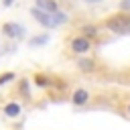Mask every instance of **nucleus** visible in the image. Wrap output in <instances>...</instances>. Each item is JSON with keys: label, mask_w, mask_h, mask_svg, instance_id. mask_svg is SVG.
<instances>
[{"label": "nucleus", "mask_w": 130, "mask_h": 130, "mask_svg": "<svg viewBox=\"0 0 130 130\" xmlns=\"http://www.w3.org/2000/svg\"><path fill=\"white\" fill-rule=\"evenodd\" d=\"M69 49H71L75 55H85V53L91 49V41H89V39H85V37H81V35H77V37H73V39H71Z\"/></svg>", "instance_id": "obj_3"}, {"label": "nucleus", "mask_w": 130, "mask_h": 130, "mask_svg": "<svg viewBox=\"0 0 130 130\" xmlns=\"http://www.w3.org/2000/svg\"><path fill=\"white\" fill-rule=\"evenodd\" d=\"M2 32H4L8 39H20L22 32H24V28H22L20 24H16V22H4V24H2Z\"/></svg>", "instance_id": "obj_4"}, {"label": "nucleus", "mask_w": 130, "mask_h": 130, "mask_svg": "<svg viewBox=\"0 0 130 130\" xmlns=\"http://www.w3.org/2000/svg\"><path fill=\"white\" fill-rule=\"evenodd\" d=\"M12 79H16V75L12 73V71H6V73H2L0 75V85H6L8 81H12Z\"/></svg>", "instance_id": "obj_13"}, {"label": "nucleus", "mask_w": 130, "mask_h": 130, "mask_svg": "<svg viewBox=\"0 0 130 130\" xmlns=\"http://www.w3.org/2000/svg\"><path fill=\"white\" fill-rule=\"evenodd\" d=\"M49 41V32H45V35H41V37H32L30 41H28V45L30 47H41V45H45Z\"/></svg>", "instance_id": "obj_10"}, {"label": "nucleus", "mask_w": 130, "mask_h": 130, "mask_svg": "<svg viewBox=\"0 0 130 130\" xmlns=\"http://www.w3.org/2000/svg\"><path fill=\"white\" fill-rule=\"evenodd\" d=\"M30 14H32V18H35L41 26H45V28H55V26H57L55 16L49 14V12H43V10H39V8H30Z\"/></svg>", "instance_id": "obj_2"}, {"label": "nucleus", "mask_w": 130, "mask_h": 130, "mask_svg": "<svg viewBox=\"0 0 130 130\" xmlns=\"http://www.w3.org/2000/svg\"><path fill=\"white\" fill-rule=\"evenodd\" d=\"M87 102H89V91L83 89V87H77L71 95V104L73 106H85Z\"/></svg>", "instance_id": "obj_5"}, {"label": "nucleus", "mask_w": 130, "mask_h": 130, "mask_svg": "<svg viewBox=\"0 0 130 130\" xmlns=\"http://www.w3.org/2000/svg\"><path fill=\"white\" fill-rule=\"evenodd\" d=\"M77 67H79L81 71H87V73H89V71H93V69H95V61H93V59L83 57V59H79V61H77Z\"/></svg>", "instance_id": "obj_9"}, {"label": "nucleus", "mask_w": 130, "mask_h": 130, "mask_svg": "<svg viewBox=\"0 0 130 130\" xmlns=\"http://www.w3.org/2000/svg\"><path fill=\"white\" fill-rule=\"evenodd\" d=\"M2 112H4L8 118H18V116H20V112H22V108H20V104H18V102H8V104L2 108Z\"/></svg>", "instance_id": "obj_7"}, {"label": "nucleus", "mask_w": 130, "mask_h": 130, "mask_svg": "<svg viewBox=\"0 0 130 130\" xmlns=\"http://www.w3.org/2000/svg\"><path fill=\"white\" fill-rule=\"evenodd\" d=\"M53 16H55V20H57V26L69 20V16H67V12H59V10H57V12H53Z\"/></svg>", "instance_id": "obj_12"}, {"label": "nucleus", "mask_w": 130, "mask_h": 130, "mask_svg": "<svg viewBox=\"0 0 130 130\" xmlns=\"http://www.w3.org/2000/svg\"><path fill=\"white\" fill-rule=\"evenodd\" d=\"M120 12H130V0H120Z\"/></svg>", "instance_id": "obj_15"}, {"label": "nucleus", "mask_w": 130, "mask_h": 130, "mask_svg": "<svg viewBox=\"0 0 130 130\" xmlns=\"http://www.w3.org/2000/svg\"><path fill=\"white\" fill-rule=\"evenodd\" d=\"M79 32H81V37H85V39H98V35H100V26L98 24H91V22H87V24H81V28H79Z\"/></svg>", "instance_id": "obj_6"}, {"label": "nucleus", "mask_w": 130, "mask_h": 130, "mask_svg": "<svg viewBox=\"0 0 130 130\" xmlns=\"http://www.w3.org/2000/svg\"><path fill=\"white\" fill-rule=\"evenodd\" d=\"M35 83H37V85H41V87H47V85H51V79L39 73V75H35Z\"/></svg>", "instance_id": "obj_11"}, {"label": "nucleus", "mask_w": 130, "mask_h": 130, "mask_svg": "<svg viewBox=\"0 0 130 130\" xmlns=\"http://www.w3.org/2000/svg\"><path fill=\"white\" fill-rule=\"evenodd\" d=\"M85 2H89V4H91V2H100V0H85Z\"/></svg>", "instance_id": "obj_18"}, {"label": "nucleus", "mask_w": 130, "mask_h": 130, "mask_svg": "<svg viewBox=\"0 0 130 130\" xmlns=\"http://www.w3.org/2000/svg\"><path fill=\"white\" fill-rule=\"evenodd\" d=\"M126 114L130 116V102H128V106H126Z\"/></svg>", "instance_id": "obj_17"}, {"label": "nucleus", "mask_w": 130, "mask_h": 130, "mask_svg": "<svg viewBox=\"0 0 130 130\" xmlns=\"http://www.w3.org/2000/svg\"><path fill=\"white\" fill-rule=\"evenodd\" d=\"M104 26L116 35H130V12H116L104 20Z\"/></svg>", "instance_id": "obj_1"}, {"label": "nucleus", "mask_w": 130, "mask_h": 130, "mask_svg": "<svg viewBox=\"0 0 130 130\" xmlns=\"http://www.w3.org/2000/svg\"><path fill=\"white\" fill-rule=\"evenodd\" d=\"M18 91H20L22 95H28V79H20V83H18Z\"/></svg>", "instance_id": "obj_14"}, {"label": "nucleus", "mask_w": 130, "mask_h": 130, "mask_svg": "<svg viewBox=\"0 0 130 130\" xmlns=\"http://www.w3.org/2000/svg\"><path fill=\"white\" fill-rule=\"evenodd\" d=\"M12 2L14 0H4V6H12Z\"/></svg>", "instance_id": "obj_16"}, {"label": "nucleus", "mask_w": 130, "mask_h": 130, "mask_svg": "<svg viewBox=\"0 0 130 130\" xmlns=\"http://www.w3.org/2000/svg\"><path fill=\"white\" fill-rule=\"evenodd\" d=\"M35 8H39V10H43V12H49V14H53V12L59 10V6H57L55 0H37V6H35Z\"/></svg>", "instance_id": "obj_8"}]
</instances>
